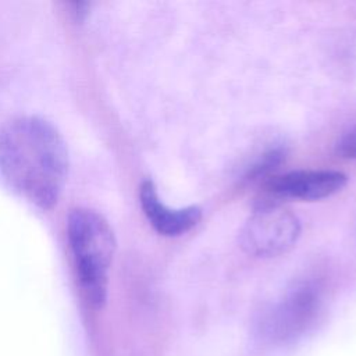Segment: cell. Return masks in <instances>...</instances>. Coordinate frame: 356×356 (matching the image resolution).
I'll use <instances>...</instances> for the list:
<instances>
[{
    "label": "cell",
    "mask_w": 356,
    "mask_h": 356,
    "mask_svg": "<svg viewBox=\"0 0 356 356\" xmlns=\"http://www.w3.org/2000/svg\"><path fill=\"white\" fill-rule=\"evenodd\" d=\"M285 157V153L282 149H271L266 154L261 156V159L254 163L250 170L246 174L248 181L259 179L267 174H270Z\"/></svg>",
    "instance_id": "7"
},
{
    "label": "cell",
    "mask_w": 356,
    "mask_h": 356,
    "mask_svg": "<svg viewBox=\"0 0 356 356\" xmlns=\"http://www.w3.org/2000/svg\"><path fill=\"white\" fill-rule=\"evenodd\" d=\"M67 236L83 298L90 306L102 307L107 296L108 268L115 252L114 232L100 213L79 207L68 216Z\"/></svg>",
    "instance_id": "2"
},
{
    "label": "cell",
    "mask_w": 356,
    "mask_h": 356,
    "mask_svg": "<svg viewBox=\"0 0 356 356\" xmlns=\"http://www.w3.org/2000/svg\"><path fill=\"white\" fill-rule=\"evenodd\" d=\"M300 234L296 216L274 203L260 204L241 231V246L249 254L271 257L292 248Z\"/></svg>",
    "instance_id": "3"
},
{
    "label": "cell",
    "mask_w": 356,
    "mask_h": 356,
    "mask_svg": "<svg viewBox=\"0 0 356 356\" xmlns=\"http://www.w3.org/2000/svg\"><path fill=\"white\" fill-rule=\"evenodd\" d=\"M320 310V293L310 284L289 291L261 320L263 337L275 345L299 339L314 323Z\"/></svg>",
    "instance_id": "4"
},
{
    "label": "cell",
    "mask_w": 356,
    "mask_h": 356,
    "mask_svg": "<svg viewBox=\"0 0 356 356\" xmlns=\"http://www.w3.org/2000/svg\"><path fill=\"white\" fill-rule=\"evenodd\" d=\"M142 210L150 225L161 235L178 236L191 231L202 218V209L189 206L185 209H170L159 197L152 181H145L139 191Z\"/></svg>",
    "instance_id": "6"
},
{
    "label": "cell",
    "mask_w": 356,
    "mask_h": 356,
    "mask_svg": "<svg viewBox=\"0 0 356 356\" xmlns=\"http://www.w3.org/2000/svg\"><path fill=\"white\" fill-rule=\"evenodd\" d=\"M348 182V177L334 170H296L267 182V192L274 197L318 200L339 192Z\"/></svg>",
    "instance_id": "5"
},
{
    "label": "cell",
    "mask_w": 356,
    "mask_h": 356,
    "mask_svg": "<svg viewBox=\"0 0 356 356\" xmlns=\"http://www.w3.org/2000/svg\"><path fill=\"white\" fill-rule=\"evenodd\" d=\"M68 174V150L60 132L35 115L0 127V182L40 207H53Z\"/></svg>",
    "instance_id": "1"
},
{
    "label": "cell",
    "mask_w": 356,
    "mask_h": 356,
    "mask_svg": "<svg viewBox=\"0 0 356 356\" xmlns=\"http://www.w3.org/2000/svg\"><path fill=\"white\" fill-rule=\"evenodd\" d=\"M337 153L345 159L356 160V125L348 129L337 142Z\"/></svg>",
    "instance_id": "8"
}]
</instances>
